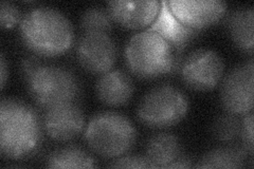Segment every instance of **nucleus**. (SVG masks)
<instances>
[{
  "instance_id": "1",
  "label": "nucleus",
  "mask_w": 254,
  "mask_h": 169,
  "mask_svg": "<svg viewBox=\"0 0 254 169\" xmlns=\"http://www.w3.org/2000/svg\"><path fill=\"white\" fill-rule=\"evenodd\" d=\"M42 120L25 102L2 99L0 104V150L4 158H27L41 146Z\"/></svg>"
},
{
  "instance_id": "2",
  "label": "nucleus",
  "mask_w": 254,
  "mask_h": 169,
  "mask_svg": "<svg viewBox=\"0 0 254 169\" xmlns=\"http://www.w3.org/2000/svg\"><path fill=\"white\" fill-rule=\"evenodd\" d=\"M19 30L28 49L46 57L64 54L74 42L72 23L65 14L50 6H37L27 12Z\"/></svg>"
},
{
  "instance_id": "3",
  "label": "nucleus",
  "mask_w": 254,
  "mask_h": 169,
  "mask_svg": "<svg viewBox=\"0 0 254 169\" xmlns=\"http://www.w3.org/2000/svg\"><path fill=\"white\" fill-rule=\"evenodd\" d=\"M124 55L131 73L144 79L172 73L179 65L178 51L168 40L149 29L131 36Z\"/></svg>"
},
{
  "instance_id": "4",
  "label": "nucleus",
  "mask_w": 254,
  "mask_h": 169,
  "mask_svg": "<svg viewBox=\"0 0 254 169\" xmlns=\"http://www.w3.org/2000/svg\"><path fill=\"white\" fill-rule=\"evenodd\" d=\"M137 139L131 120L114 111L100 112L89 120L85 141L89 148L103 158H119L128 152Z\"/></svg>"
},
{
  "instance_id": "5",
  "label": "nucleus",
  "mask_w": 254,
  "mask_h": 169,
  "mask_svg": "<svg viewBox=\"0 0 254 169\" xmlns=\"http://www.w3.org/2000/svg\"><path fill=\"white\" fill-rule=\"evenodd\" d=\"M187 95L178 88L162 84L141 99L137 109L140 122L152 128H168L181 122L189 111Z\"/></svg>"
},
{
  "instance_id": "6",
  "label": "nucleus",
  "mask_w": 254,
  "mask_h": 169,
  "mask_svg": "<svg viewBox=\"0 0 254 169\" xmlns=\"http://www.w3.org/2000/svg\"><path fill=\"white\" fill-rule=\"evenodd\" d=\"M27 82L32 99L46 109L73 102L81 93L76 76L58 65L43 63Z\"/></svg>"
},
{
  "instance_id": "7",
  "label": "nucleus",
  "mask_w": 254,
  "mask_h": 169,
  "mask_svg": "<svg viewBox=\"0 0 254 169\" xmlns=\"http://www.w3.org/2000/svg\"><path fill=\"white\" fill-rule=\"evenodd\" d=\"M225 73V62L212 49L201 48L187 55L180 63V75L190 89L208 91L215 88Z\"/></svg>"
},
{
  "instance_id": "8",
  "label": "nucleus",
  "mask_w": 254,
  "mask_h": 169,
  "mask_svg": "<svg viewBox=\"0 0 254 169\" xmlns=\"http://www.w3.org/2000/svg\"><path fill=\"white\" fill-rule=\"evenodd\" d=\"M253 59L233 68L221 79L220 100L227 112L245 115L253 108Z\"/></svg>"
},
{
  "instance_id": "9",
  "label": "nucleus",
  "mask_w": 254,
  "mask_h": 169,
  "mask_svg": "<svg viewBox=\"0 0 254 169\" xmlns=\"http://www.w3.org/2000/svg\"><path fill=\"white\" fill-rule=\"evenodd\" d=\"M76 57L79 65L90 73H105L117 59L115 40L102 32L84 33L77 42Z\"/></svg>"
},
{
  "instance_id": "10",
  "label": "nucleus",
  "mask_w": 254,
  "mask_h": 169,
  "mask_svg": "<svg viewBox=\"0 0 254 169\" xmlns=\"http://www.w3.org/2000/svg\"><path fill=\"white\" fill-rule=\"evenodd\" d=\"M46 133L59 142H68L82 133L85 117L82 109L73 102L48 108L43 118Z\"/></svg>"
},
{
  "instance_id": "11",
  "label": "nucleus",
  "mask_w": 254,
  "mask_h": 169,
  "mask_svg": "<svg viewBox=\"0 0 254 169\" xmlns=\"http://www.w3.org/2000/svg\"><path fill=\"white\" fill-rule=\"evenodd\" d=\"M168 4L177 19L197 31L217 22L227 11V3L219 0H171Z\"/></svg>"
},
{
  "instance_id": "12",
  "label": "nucleus",
  "mask_w": 254,
  "mask_h": 169,
  "mask_svg": "<svg viewBox=\"0 0 254 169\" xmlns=\"http://www.w3.org/2000/svg\"><path fill=\"white\" fill-rule=\"evenodd\" d=\"M161 7L158 0H117L107 3V11L114 21L129 29H143L152 25Z\"/></svg>"
},
{
  "instance_id": "13",
  "label": "nucleus",
  "mask_w": 254,
  "mask_h": 169,
  "mask_svg": "<svg viewBox=\"0 0 254 169\" xmlns=\"http://www.w3.org/2000/svg\"><path fill=\"white\" fill-rule=\"evenodd\" d=\"M134 86L130 76L119 69H111L101 74L95 84L99 100L107 106L119 107L132 98Z\"/></svg>"
},
{
  "instance_id": "14",
  "label": "nucleus",
  "mask_w": 254,
  "mask_h": 169,
  "mask_svg": "<svg viewBox=\"0 0 254 169\" xmlns=\"http://www.w3.org/2000/svg\"><path fill=\"white\" fill-rule=\"evenodd\" d=\"M148 29L168 40L177 51L184 49L190 40L195 38L198 32L177 19L172 13L168 1H161L160 11Z\"/></svg>"
},
{
  "instance_id": "15",
  "label": "nucleus",
  "mask_w": 254,
  "mask_h": 169,
  "mask_svg": "<svg viewBox=\"0 0 254 169\" xmlns=\"http://www.w3.org/2000/svg\"><path fill=\"white\" fill-rule=\"evenodd\" d=\"M181 144L173 133L162 132L153 135L147 141L145 157L155 168H168L181 156Z\"/></svg>"
},
{
  "instance_id": "16",
  "label": "nucleus",
  "mask_w": 254,
  "mask_h": 169,
  "mask_svg": "<svg viewBox=\"0 0 254 169\" xmlns=\"http://www.w3.org/2000/svg\"><path fill=\"white\" fill-rule=\"evenodd\" d=\"M253 19V7H244L233 11L226 20V26L233 43L241 50L250 53L253 51L254 44Z\"/></svg>"
},
{
  "instance_id": "17",
  "label": "nucleus",
  "mask_w": 254,
  "mask_h": 169,
  "mask_svg": "<svg viewBox=\"0 0 254 169\" xmlns=\"http://www.w3.org/2000/svg\"><path fill=\"white\" fill-rule=\"evenodd\" d=\"M50 168H93L98 163L89 152L81 147L68 146L54 151L47 160Z\"/></svg>"
},
{
  "instance_id": "18",
  "label": "nucleus",
  "mask_w": 254,
  "mask_h": 169,
  "mask_svg": "<svg viewBox=\"0 0 254 169\" xmlns=\"http://www.w3.org/2000/svg\"><path fill=\"white\" fill-rule=\"evenodd\" d=\"M246 150L224 147L211 150L196 164L197 168H242L245 166Z\"/></svg>"
},
{
  "instance_id": "19",
  "label": "nucleus",
  "mask_w": 254,
  "mask_h": 169,
  "mask_svg": "<svg viewBox=\"0 0 254 169\" xmlns=\"http://www.w3.org/2000/svg\"><path fill=\"white\" fill-rule=\"evenodd\" d=\"M113 21L107 9L92 6L82 14L79 26L84 33H93V32L107 33L113 29Z\"/></svg>"
},
{
  "instance_id": "20",
  "label": "nucleus",
  "mask_w": 254,
  "mask_h": 169,
  "mask_svg": "<svg viewBox=\"0 0 254 169\" xmlns=\"http://www.w3.org/2000/svg\"><path fill=\"white\" fill-rule=\"evenodd\" d=\"M242 119L236 114L222 113L217 116L212 125V132L215 138L224 143H230L236 140L241 134Z\"/></svg>"
},
{
  "instance_id": "21",
  "label": "nucleus",
  "mask_w": 254,
  "mask_h": 169,
  "mask_svg": "<svg viewBox=\"0 0 254 169\" xmlns=\"http://www.w3.org/2000/svg\"><path fill=\"white\" fill-rule=\"evenodd\" d=\"M21 13L18 6L13 2L1 1L0 3V22L4 29H11L21 21Z\"/></svg>"
},
{
  "instance_id": "22",
  "label": "nucleus",
  "mask_w": 254,
  "mask_h": 169,
  "mask_svg": "<svg viewBox=\"0 0 254 169\" xmlns=\"http://www.w3.org/2000/svg\"><path fill=\"white\" fill-rule=\"evenodd\" d=\"M108 166L115 168H155L146 157L141 156L119 157Z\"/></svg>"
},
{
  "instance_id": "23",
  "label": "nucleus",
  "mask_w": 254,
  "mask_h": 169,
  "mask_svg": "<svg viewBox=\"0 0 254 169\" xmlns=\"http://www.w3.org/2000/svg\"><path fill=\"white\" fill-rule=\"evenodd\" d=\"M242 140L244 143V149L246 152H249L250 155H253V113L252 111L245 114V117L242 119V127H241V134Z\"/></svg>"
},
{
  "instance_id": "24",
  "label": "nucleus",
  "mask_w": 254,
  "mask_h": 169,
  "mask_svg": "<svg viewBox=\"0 0 254 169\" xmlns=\"http://www.w3.org/2000/svg\"><path fill=\"white\" fill-rule=\"evenodd\" d=\"M43 65L42 61L39 60L37 57H34V56H30V57H27L25 59H22L21 61V74L25 77L27 80L28 78L34 73V72Z\"/></svg>"
},
{
  "instance_id": "25",
  "label": "nucleus",
  "mask_w": 254,
  "mask_h": 169,
  "mask_svg": "<svg viewBox=\"0 0 254 169\" xmlns=\"http://www.w3.org/2000/svg\"><path fill=\"white\" fill-rule=\"evenodd\" d=\"M192 166L193 164L190 159H189L188 157L180 156L176 161H174L172 164H170L168 168H190Z\"/></svg>"
},
{
  "instance_id": "26",
  "label": "nucleus",
  "mask_w": 254,
  "mask_h": 169,
  "mask_svg": "<svg viewBox=\"0 0 254 169\" xmlns=\"http://www.w3.org/2000/svg\"><path fill=\"white\" fill-rule=\"evenodd\" d=\"M0 62H1L0 63V67H1V88H3L7 78V67L3 54H1V57H0Z\"/></svg>"
}]
</instances>
